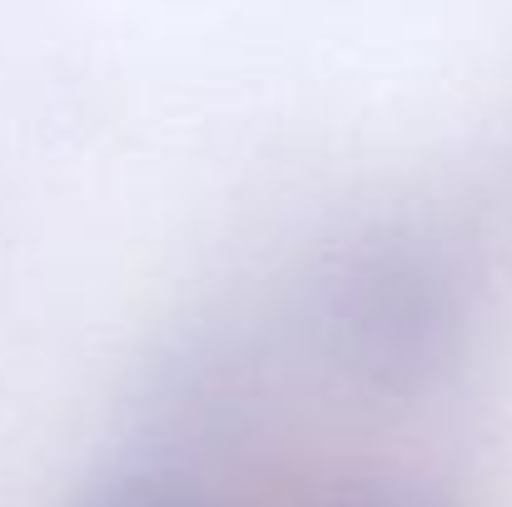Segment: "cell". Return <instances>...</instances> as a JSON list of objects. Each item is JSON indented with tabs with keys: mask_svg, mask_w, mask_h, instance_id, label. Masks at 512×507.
<instances>
[{
	"mask_svg": "<svg viewBox=\"0 0 512 507\" xmlns=\"http://www.w3.org/2000/svg\"><path fill=\"white\" fill-rule=\"evenodd\" d=\"M75 507H214L199 483L170 468H130L90 488Z\"/></svg>",
	"mask_w": 512,
	"mask_h": 507,
	"instance_id": "cell-2",
	"label": "cell"
},
{
	"mask_svg": "<svg viewBox=\"0 0 512 507\" xmlns=\"http://www.w3.org/2000/svg\"><path fill=\"white\" fill-rule=\"evenodd\" d=\"M324 507H438V503L413 493V488H358V493H343V498Z\"/></svg>",
	"mask_w": 512,
	"mask_h": 507,
	"instance_id": "cell-3",
	"label": "cell"
},
{
	"mask_svg": "<svg viewBox=\"0 0 512 507\" xmlns=\"http://www.w3.org/2000/svg\"><path fill=\"white\" fill-rule=\"evenodd\" d=\"M463 284L423 239H363L324 289V348L373 393L433 388L463 348Z\"/></svg>",
	"mask_w": 512,
	"mask_h": 507,
	"instance_id": "cell-1",
	"label": "cell"
}]
</instances>
